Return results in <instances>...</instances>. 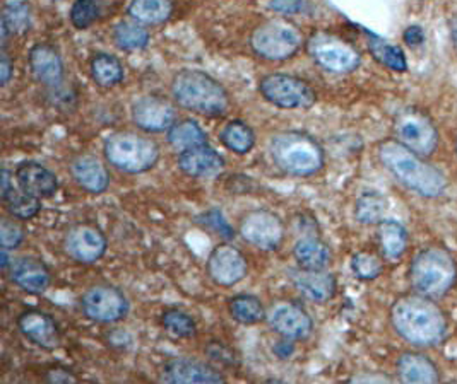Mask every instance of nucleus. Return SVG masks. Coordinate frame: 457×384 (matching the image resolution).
Masks as SVG:
<instances>
[{
  "label": "nucleus",
  "mask_w": 457,
  "mask_h": 384,
  "mask_svg": "<svg viewBox=\"0 0 457 384\" xmlns=\"http://www.w3.org/2000/svg\"><path fill=\"white\" fill-rule=\"evenodd\" d=\"M395 333L415 347H436L449 330V322L438 304L421 294H404L391 307Z\"/></svg>",
  "instance_id": "obj_1"
},
{
  "label": "nucleus",
  "mask_w": 457,
  "mask_h": 384,
  "mask_svg": "<svg viewBox=\"0 0 457 384\" xmlns=\"http://www.w3.org/2000/svg\"><path fill=\"white\" fill-rule=\"evenodd\" d=\"M377 154L378 161L382 162V166L395 180L416 195L436 199L447 190V180L444 173L397 139L380 142Z\"/></svg>",
  "instance_id": "obj_2"
},
{
  "label": "nucleus",
  "mask_w": 457,
  "mask_h": 384,
  "mask_svg": "<svg viewBox=\"0 0 457 384\" xmlns=\"http://www.w3.org/2000/svg\"><path fill=\"white\" fill-rule=\"evenodd\" d=\"M408 277L416 294L440 299L456 285V258L444 246H427L410 263Z\"/></svg>",
  "instance_id": "obj_3"
},
{
  "label": "nucleus",
  "mask_w": 457,
  "mask_h": 384,
  "mask_svg": "<svg viewBox=\"0 0 457 384\" xmlns=\"http://www.w3.org/2000/svg\"><path fill=\"white\" fill-rule=\"evenodd\" d=\"M173 100L190 111L218 117L227 113L229 98L227 89L201 70H182L171 82Z\"/></svg>",
  "instance_id": "obj_4"
},
{
  "label": "nucleus",
  "mask_w": 457,
  "mask_h": 384,
  "mask_svg": "<svg viewBox=\"0 0 457 384\" xmlns=\"http://www.w3.org/2000/svg\"><path fill=\"white\" fill-rule=\"evenodd\" d=\"M270 158L291 176H312L324 166V149L307 134L285 132L270 141Z\"/></svg>",
  "instance_id": "obj_5"
},
{
  "label": "nucleus",
  "mask_w": 457,
  "mask_h": 384,
  "mask_svg": "<svg viewBox=\"0 0 457 384\" xmlns=\"http://www.w3.org/2000/svg\"><path fill=\"white\" fill-rule=\"evenodd\" d=\"M104 152L113 167L130 175L149 171L160 159L156 142L127 132L110 135L104 141Z\"/></svg>",
  "instance_id": "obj_6"
},
{
  "label": "nucleus",
  "mask_w": 457,
  "mask_h": 384,
  "mask_svg": "<svg viewBox=\"0 0 457 384\" xmlns=\"http://www.w3.org/2000/svg\"><path fill=\"white\" fill-rule=\"evenodd\" d=\"M300 31L287 20H268L250 37L253 52L266 61H288L302 46Z\"/></svg>",
  "instance_id": "obj_7"
},
{
  "label": "nucleus",
  "mask_w": 457,
  "mask_h": 384,
  "mask_svg": "<svg viewBox=\"0 0 457 384\" xmlns=\"http://www.w3.org/2000/svg\"><path fill=\"white\" fill-rule=\"evenodd\" d=\"M395 132L397 141L423 158L432 156L438 147L436 123L427 113L415 108L404 110L397 115Z\"/></svg>",
  "instance_id": "obj_8"
},
{
  "label": "nucleus",
  "mask_w": 457,
  "mask_h": 384,
  "mask_svg": "<svg viewBox=\"0 0 457 384\" xmlns=\"http://www.w3.org/2000/svg\"><path fill=\"white\" fill-rule=\"evenodd\" d=\"M307 50L315 63L334 74H348L358 69L361 57L358 50L329 33H315L307 41Z\"/></svg>",
  "instance_id": "obj_9"
},
{
  "label": "nucleus",
  "mask_w": 457,
  "mask_h": 384,
  "mask_svg": "<svg viewBox=\"0 0 457 384\" xmlns=\"http://www.w3.org/2000/svg\"><path fill=\"white\" fill-rule=\"evenodd\" d=\"M266 102L285 110H307L315 104V91L302 79L288 74H270L259 84Z\"/></svg>",
  "instance_id": "obj_10"
},
{
  "label": "nucleus",
  "mask_w": 457,
  "mask_h": 384,
  "mask_svg": "<svg viewBox=\"0 0 457 384\" xmlns=\"http://www.w3.org/2000/svg\"><path fill=\"white\" fill-rule=\"evenodd\" d=\"M81 306L84 315L96 323H117L129 311L124 292L112 285H95L86 290Z\"/></svg>",
  "instance_id": "obj_11"
},
{
  "label": "nucleus",
  "mask_w": 457,
  "mask_h": 384,
  "mask_svg": "<svg viewBox=\"0 0 457 384\" xmlns=\"http://www.w3.org/2000/svg\"><path fill=\"white\" fill-rule=\"evenodd\" d=\"M242 238L262 251L278 249L285 238V225L270 210L249 212L240 224Z\"/></svg>",
  "instance_id": "obj_12"
},
{
  "label": "nucleus",
  "mask_w": 457,
  "mask_h": 384,
  "mask_svg": "<svg viewBox=\"0 0 457 384\" xmlns=\"http://www.w3.org/2000/svg\"><path fill=\"white\" fill-rule=\"evenodd\" d=\"M266 318L272 331L281 335L285 340H305L312 333V318L298 304L276 303L270 306Z\"/></svg>",
  "instance_id": "obj_13"
},
{
  "label": "nucleus",
  "mask_w": 457,
  "mask_h": 384,
  "mask_svg": "<svg viewBox=\"0 0 457 384\" xmlns=\"http://www.w3.org/2000/svg\"><path fill=\"white\" fill-rule=\"evenodd\" d=\"M208 274L212 282L231 287L247 277V260L235 246H216L209 255Z\"/></svg>",
  "instance_id": "obj_14"
},
{
  "label": "nucleus",
  "mask_w": 457,
  "mask_h": 384,
  "mask_svg": "<svg viewBox=\"0 0 457 384\" xmlns=\"http://www.w3.org/2000/svg\"><path fill=\"white\" fill-rule=\"evenodd\" d=\"M65 253L79 263L98 262L106 251V238L104 233L89 224H79L72 227L63 240Z\"/></svg>",
  "instance_id": "obj_15"
},
{
  "label": "nucleus",
  "mask_w": 457,
  "mask_h": 384,
  "mask_svg": "<svg viewBox=\"0 0 457 384\" xmlns=\"http://www.w3.org/2000/svg\"><path fill=\"white\" fill-rule=\"evenodd\" d=\"M175 108L163 98L145 96L132 106V120L145 132H165L175 123Z\"/></svg>",
  "instance_id": "obj_16"
},
{
  "label": "nucleus",
  "mask_w": 457,
  "mask_h": 384,
  "mask_svg": "<svg viewBox=\"0 0 457 384\" xmlns=\"http://www.w3.org/2000/svg\"><path fill=\"white\" fill-rule=\"evenodd\" d=\"M18 326H20L22 335L29 342H33L42 348L54 350L61 344L59 326L50 315H46L43 311H38V309L24 311L18 320Z\"/></svg>",
  "instance_id": "obj_17"
},
{
  "label": "nucleus",
  "mask_w": 457,
  "mask_h": 384,
  "mask_svg": "<svg viewBox=\"0 0 457 384\" xmlns=\"http://www.w3.org/2000/svg\"><path fill=\"white\" fill-rule=\"evenodd\" d=\"M179 167L192 178L211 180L223 173L225 161L214 149H211L206 143V145H199V147L180 152Z\"/></svg>",
  "instance_id": "obj_18"
},
{
  "label": "nucleus",
  "mask_w": 457,
  "mask_h": 384,
  "mask_svg": "<svg viewBox=\"0 0 457 384\" xmlns=\"http://www.w3.org/2000/svg\"><path fill=\"white\" fill-rule=\"evenodd\" d=\"M291 282L305 299L317 304L331 301L337 287L333 274L326 270L300 268L291 275Z\"/></svg>",
  "instance_id": "obj_19"
},
{
  "label": "nucleus",
  "mask_w": 457,
  "mask_h": 384,
  "mask_svg": "<svg viewBox=\"0 0 457 384\" xmlns=\"http://www.w3.org/2000/svg\"><path fill=\"white\" fill-rule=\"evenodd\" d=\"M163 378L168 383H223L225 378L204 363L194 359H171L165 365Z\"/></svg>",
  "instance_id": "obj_20"
},
{
  "label": "nucleus",
  "mask_w": 457,
  "mask_h": 384,
  "mask_svg": "<svg viewBox=\"0 0 457 384\" xmlns=\"http://www.w3.org/2000/svg\"><path fill=\"white\" fill-rule=\"evenodd\" d=\"M16 180L22 192L37 197V199H48L52 197L59 182L57 176L38 162H22L16 169Z\"/></svg>",
  "instance_id": "obj_21"
},
{
  "label": "nucleus",
  "mask_w": 457,
  "mask_h": 384,
  "mask_svg": "<svg viewBox=\"0 0 457 384\" xmlns=\"http://www.w3.org/2000/svg\"><path fill=\"white\" fill-rule=\"evenodd\" d=\"M29 69L35 79L45 86H57L62 81L63 63L61 55L50 45H37L29 52Z\"/></svg>",
  "instance_id": "obj_22"
},
{
  "label": "nucleus",
  "mask_w": 457,
  "mask_h": 384,
  "mask_svg": "<svg viewBox=\"0 0 457 384\" xmlns=\"http://www.w3.org/2000/svg\"><path fill=\"white\" fill-rule=\"evenodd\" d=\"M397 376L403 383L434 384L440 381V372L436 363L416 352L403 354L397 359Z\"/></svg>",
  "instance_id": "obj_23"
},
{
  "label": "nucleus",
  "mask_w": 457,
  "mask_h": 384,
  "mask_svg": "<svg viewBox=\"0 0 457 384\" xmlns=\"http://www.w3.org/2000/svg\"><path fill=\"white\" fill-rule=\"evenodd\" d=\"M11 279L22 290L31 294H40L50 285V272L45 263L24 257L11 265Z\"/></svg>",
  "instance_id": "obj_24"
},
{
  "label": "nucleus",
  "mask_w": 457,
  "mask_h": 384,
  "mask_svg": "<svg viewBox=\"0 0 457 384\" xmlns=\"http://www.w3.org/2000/svg\"><path fill=\"white\" fill-rule=\"evenodd\" d=\"M72 176L76 183L91 193H104L110 184V175L104 162L95 156H79L72 162Z\"/></svg>",
  "instance_id": "obj_25"
},
{
  "label": "nucleus",
  "mask_w": 457,
  "mask_h": 384,
  "mask_svg": "<svg viewBox=\"0 0 457 384\" xmlns=\"http://www.w3.org/2000/svg\"><path fill=\"white\" fill-rule=\"evenodd\" d=\"M377 238H378L382 257L389 262H397L406 253L408 243H410L406 227L397 221H391V219H386L378 224Z\"/></svg>",
  "instance_id": "obj_26"
},
{
  "label": "nucleus",
  "mask_w": 457,
  "mask_h": 384,
  "mask_svg": "<svg viewBox=\"0 0 457 384\" xmlns=\"http://www.w3.org/2000/svg\"><path fill=\"white\" fill-rule=\"evenodd\" d=\"M293 257L298 266L305 270H326L333 258L329 246L315 236L298 240L293 248Z\"/></svg>",
  "instance_id": "obj_27"
},
{
  "label": "nucleus",
  "mask_w": 457,
  "mask_h": 384,
  "mask_svg": "<svg viewBox=\"0 0 457 384\" xmlns=\"http://www.w3.org/2000/svg\"><path fill=\"white\" fill-rule=\"evenodd\" d=\"M173 12L171 0H130L129 14L143 24H162Z\"/></svg>",
  "instance_id": "obj_28"
},
{
  "label": "nucleus",
  "mask_w": 457,
  "mask_h": 384,
  "mask_svg": "<svg viewBox=\"0 0 457 384\" xmlns=\"http://www.w3.org/2000/svg\"><path fill=\"white\" fill-rule=\"evenodd\" d=\"M168 142L171 143L173 149H177L179 152H184L199 145H206L208 135L197 123L192 120H182V122L173 123V127L168 130Z\"/></svg>",
  "instance_id": "obj_29"
},
{
  "label": "nucleus",
  "mask_w": 457,
  "mask_h": 384,
  "mask_svg": "<svg viewBox=\"0 0 457 384\" xmlns=\"http://www.w3.org/2000/svg\"><path fill=\"white\" fill-rule=\"evenodd\" d=\"M2 202L5 203V208L7 212L14 217V219H20V221H28V219H33L42 205H40V199L22 192L21 188H14L11 186L9 190L2 192Z\"/></svg>",
  "instance_id": "obj_30"
},
{
  "label": "nucleus",
  "mask_w": 457,
  "mask_h": 384,
  "mask_svg": "<svg viewBox=\"0 0 457 384\" xmlns=\"http://www.w3.org/2000/svg\"><path fill=\"white\" fill-rule=\"evenodd\" d=\"M389 203L386 200V197H382L380 193L369 192L363 193L354 205V217L358 223L365 224V225H374L386 221V214H387Z\"/></svg>",
  "instance_id": "obj_31"
},
{
  "label": "nucleus",
  "mask_w": 457,
  "mask_h": 384,
  "mask_svg": "<svg viewBox=\"0 0 457 384\" xmlns=\"http://www.w3.org/2000/svg\"><path fill=\"white\" fill-rule=\"evenodd\" d=\"M91 76L102 87H113L124 81V67L113 55L100 53L91 61Z\"/></svg>",
  "instance_id": "obj_32"
},
{
  "label": "nucleus",
  "mask_w": 457,
  "mask_h": 384,
  "mask_svg": "<svg viewBox=\"0 0 457 384\" xmlns=\"http://www.w3.org/2000/svg\"><path fill=\"white\" fill-rule=\"evenodd\" d=\"M220 139L227 149L237 152V154H247L255 145L253 130L247 123L240 122V120L227 123L220 134Z\"/></svg>",
  "instance_id": "obj_33"
},
{
  "label": "nucleus",
  "mask_w": 457,
  "mask_h": 384,
  "mask_svg": "<svg viewBox=\"0 0 457 384\" xmlns=\"http://www.w3.org/2000/svg\"><path fill=\"white\" fill-rule=\"evenodd\" d=\"M29 29V7L22 0H11L4 7L2 14V40L5 41L7 35H21Z\"/></svg>",
  "instance_id": "obj_34"
},
{
  "label": "nucleus",
  "mask_w": 457,
  "mask_h": 384,
  "mask_svg": "<svg viewBox=\"0 0 457 384\" xmlns=\"http://www.w3.org/2000/svg\"><path fill=\"white\" fill-rule=\"evenodd\" d=\"M229 315L233 320L242 324H255L266 318V311L262 303L250 294H240L231 299Z\"/></svg>",
  "instance_id": "obj_35"
},
{
  "label": "nucleus",
  "mask_w": 457,
  "mask_h": 384,
  "mask_svg": "<svg viewBox=\"0 0 457 384\" xmlns=\"http://www.w3.org/2000/svg\"><path fill=\"white\" fill-rule=\"evenodd\" d=\"M369 48H370L375 61H380L387 69H391L395 72H404L408 69V61H406L403 50L399 46H395V45H391L389 41L377 38V37H370Z\"/></svg>",
  "instance_id": "obj_36"
},
{
  "label": "nucleus",
  "mask_w": 457,
  "mask_h": 384,
  "mask_svg": "<svg viewBox=\"0 0 457 384\" xmlns=\"http://www.w3.org/2000/svg\"><path fill=\"white\" fill-rule=\"evenodd\" d=\"M113 40L120 50H141L149 43V33L137 22L124 20L115 26Z\"/></svg>",
  "instance_id": "obj_37"
},
{
  "label": "nucleus",
  "mask_w": 457,
  "mask_h": 384,
  "mask_svg": "<svg viewBox=\"0 0 457 384\" xmlns=\"http://www.w3.org/2000/svg\"><path fill=\"white\" fill-rule=\"evenodd\" d=\"M352 270L360 281H375L384 272V262L370 251H358L352 258Z\"/></svg>",
  "instance_id": "obj_38"
},
{
  "label": "nucleus",
  "mask_w": 457,
  "mask_h": 384,
  "mask_svg": "<svg viewBox=\"0 0 457 384\" xmlns=\"http://www.w3.org/2000/svg\"><path fill=\"white\" fill-rule=\"evenodd\" d=\"M104 0H76L71 9V22L78 29H86L100 18Z\"/></svg>",
  "instance_id": "obj_39"
},
{
  "label": "nucleus",
  "mask_w": 457,
  "mask_h": 384,
  "mask_svg": "<svg viewBox=\"0 0 457 384\" xmlns=\"http://www.w3.org/2000/svg\"><path fill=\"white\" fill-rule=\"evenodd\" d=\"M162 322H163V326L167 328V331H170L175 337H179V339H187V337H192L195 333L194 320L186 313L179 311V309L167 311L163 315Z\"/></svg>",
  "instance_id": "obj_40"
},
{
  "label": "nucleus",
  "mask_w": 457,
  "mask_h": 384,
  "mask_svg": "<svg viewBox=\"0 0 457 384\" xmlns=\"http://www.w3.org/2000/svg\"><path fill=\"white\" fill-rule=\"evenodd\" d=\"M24 240V229L21 224L12 219H2L0 223V241L4 249H14L22 243Z\"/></svg>",
  "instance_id": "obj_41"
},
{
  "label": "nucleus",
  "mask_w": 457,
  "mask_h": 384,
  "mask_svg": "<svg viewBox=\"0 0 457 384\" xmlns=\"http://www.w3.org/2000/svg\"><path fill=\"white\" fill-rule=\"evenodd\" d=\"M270 9L279 14H298L305 7V0H270Z\"/></svg>",
  "instance_id": "obj_42"
},
{
  "label": "nucleus",
  "mask_w": 457,
  "mask_h": 384,
  "mask_svg": "<svg viewBox=\"0 0 457 384\" xmlns=\"http://www.w3.org/2000/svg\"><path fill=\"white\" fill-rule=\"evenodd\" d=\"M206 219H208V223L212 224V227H214V231H216V233H220V234H223V236H227V238H231V236H233V231H231V227H229L228 223L223 219L221 212H218V210H211V212L206 214Z\"/></svg>",
  "instance_id": "obj_43"
},
{
  "label": "nucleus",
  "mask_w": 457,
  "mask_h": 384,
  "mask_svg": "<svg viewBox=\"0 0 457 384\" xmlns=\"http://www.w3.org/2000/svg\"><path fill=\"white\" fill-rule=\"evenodd\" d=\"M404 41L410 45V46H420L423 41H425V33L420 26H410L406 31H404Z\"/></svg>",
  "instance_id": "obj_44"
},
{
  "label": "nucleus",
  "mask_w": 457,
  "mask_h": 384,
  "mask_svg": "<svg viewBox=\"0 0 457 384\" xmlns=\"http://www.w3.org/2000/svg\"><path fill=\"white\" fill-rule=\"evenodd\" d=\"M12 76V63L9 61L7 53H2V61H0V82L2 86H5Z\"/></svg>",
  "instance_id": "obj_45"
},
{
  "label": "nucleus",
  "mask_w": 457,
  "mask_h": 384,
  "mask_svg": "<svg viewBox=\"0 0 457 384\" xmlns=\"http://www.w3.org/2000/svg\"><path fill=\"white\" fill-rule=\"evenodd\" d=\"M451 37H453V45L457 53V14L451 20Z\"/></svg>",
  "instance_id": "obj_46"
},
{
  "label": "nucleus",
  "mask_w": 457,
  "mask_h": 384,
  "mask_svg": "<svg viewBox=\"0 0 457 384\" xmlns=\"http://www.w3.org/2000/svg\"><path fill=\"white\" fill-rule=\"evenodd\" d=\"M456 152H457V139H456Z\"/></svg>",
  "instance_id": "obj_47"
}]
</instances>
